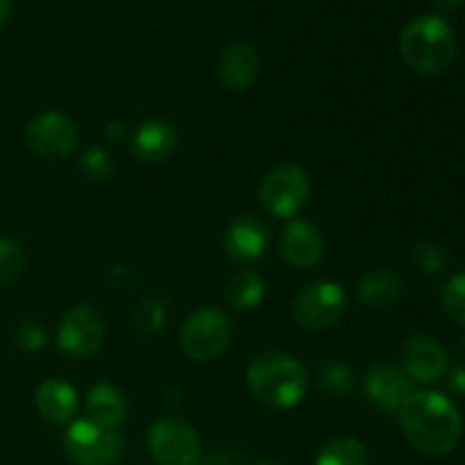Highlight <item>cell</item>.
I'll return each mask as SVG.
<instances>
[{"instance_id": "30", "label": "cell", "mask_w": 465, "mask_h": 465, "mask_svg": "<svg viewBox=\"0 0 465 465\" xmlns=\"http://www.w3.org/2000/svg\"><path fill=\"white\" fill-rule=\"evenodd\" d=\"M450 384H452V389L457 391L459 395H465V368H457V371L452 372Z\"/></svg>"}, {"instance_id": "29", "label": "cell", "mask_w": 465, "mask_h": 465, "mask_svg": "<svg viewBox=\"0 0 465 465\" xmlns=\"http://www.w3.org/2000/svg\"><path fill=\"white\" fill-rule=\"evenodd\" d=\"M195 465H248L245 457L241 452H230V450H223V452H213L209 457L198 459Z\"/></svg>"}, {"instance_id": "26", "label": "cell", "mask_w": 465, "mask_h": 465, "mask_svg": "<svg viewBox=\"0 0 465 465\" xmlns=\"http://www.w3.org/2000/svg\"><path fill=\"white\" fill-rule=\"evenodd\" d=\"M82 171H84V175L94 182L109 180V175H112L114 171L112 154L103 148L86 150L84 157H82Z\"/></svg>"}, {"instance_id": "2", "label": "cell", "mask_w": 465, "mask_h": 465, "mask_svg": "<svg viewBox=\"0 0 465 465\" xmlns=\"http://www.w3.org/2000/svg\"><path fill=\"white\" fill-rule=\"evenodd\" d=\"M307 371L298 359L282 352L262 354L248 368V389L271 409H291L304 398Z\"/></svg>"}, {"instance_id": "4", "label": "cell", "mask_w": 465, "mask_h": 465, "mask_svg": "<svg viewBox=\"0 0 465 465\" xmlns=\"http://www.w3.org/2000/svg\"><path fill=\"white\" fill-rule=\"evenodd\" d=\"M230 339V321H227L225 313L212 307L198 309L195 313H191L180 331V341L184 352L189 354L193 361L200 363L221 357V354L225 352Z\"/></svg>"}, {"instance_id": "24", "label": "cell", "mask_w": 465, "mask_h": 465, "mask_svg": "<svg viewBox=\"0 0 465 465\" xmlns=\"http://www.w3.org/2000/svg\"><path fill=\"white\" fill-rule=\"evenodd\" d=\"M413 262L422 272H440L448 268L450 259L443 245H439L436 241L422 239L413 248Z\"/></svg>"}, {"instance_id": "5", "label": "cell", "mask_w": 465, "mask_h": 465, "mask_svg": "<svg viewBox=\"0 0 465 465\" xmlns=\"http://www.w3.org/2000/svg\"><path fill=\"white\" fill-rule=\"evenodd\" d=\"M312 184L307 173L293 163L275 166L259 186V200L277 218H293L307 204Z\"/></svg>"}, {"instance_id": "25", "label": "cell", "mask_w": 465, "mask_h": 465, "mask_svg": "<svg viewBox=\"0 0 465 465\" xmlns=\"http://www.w3.org/2000/svg\"><path fill=\"white\" fill-rule=\"evenodd\" d=\"M443 307L452 321L465 325V272L454 275L443 289Z\"/></svg>"}, {"instance_id": "17", "label": "cell", "mask_w": 465, "mask_h": 465, "mask_svg": "<svg viewBox=\"0 0 465 465\" xmlns=\"http://www.w3.org/2000/svg\"><path fill=\"white\" fill-rule=\"evenodd\" d=\"M86 413L94 425L116 431V427L125 420L127 407L121 391L103 381V384H95L86 395Z\"/></svg>"}, {"instance_id": "6", "label": "cell", "mask_w": 465, "mask_h": 465, "mask_svg": "<svg viewBox=\"0 0 465 465\" xmlns=\"http://www.w3.org/2000/svg\"><path fill=\"white\" fill-rule=\"evenodd\" d=\"M64 450L77 465H112L121 459L123 440L114 430H103L91 420H77L64 436Z\"/></svg>"}, {"instance_id": "32", "label": "cell", "mask_w": 465, "mask_h": 465, "mask_svg": "<svg viewBox=\"0 0 465 465\" xmlns=\"http://www.w3.org/2000/svg\"><path fill=\"white\" fill-rule=\"evenodd\" d=\"M463 0H434V5L439 9H454L457 5H461Z\"/></svg>"}, {"instance_id": "10", "label": "cell", "mask_w": 465, "mask_h": 465, "mask_svg": "<svg viewBox=\"0 0 465 465\" xmlns=\"http://www.w3.org/2000/svg\"><path fill=\"white\" fill-rule=\"evenodd\" d=\"M27 145L39 157H66L77 148V130L71 118H66L64 114H39L27 125Z\"/></svg>"}, {"instance_id": "27", "label": "cell", "mask_w": 465, "mask_h": 465, "mask_svg": "<svg viewBox=\"0 0 465 465\" xmlns=\"http://www.w3.org/2000/svg\"><path fill=\"white\" fill-rule=\"evenodd\" d=\"M14 341H16V345L21 350L36 352V350L44 348L45 334L39 325H35V322H23V325H18L16 334H14Z\"/></svg>"}, {"instance_id": "13", "label": "cell", "mask_w": 465, "mask_h": 465, "mask_svg": "<svg viewBox=\"0 0 465 465\" xmlns=\"http://www.w3.org/2000/svg\"><path fill=\"white\" fill-rule=\"evenodd\" d=\"M322 236L312 223L293 221L282 234L280 252L289 266L293 268H312L322 257Z\"/></svg>"}, {"instance_id": "7", "label": "cell", "mask_w": 465, "mask_h": 465, "mask_svg": "<svg viewBox=\"0 0 465 465\" xmlns=\"http://www.w3.org/2000/svg\"><path fill=\"white\" fill-rule=\"evenodd\" d=\"M345 291L334 282H313L293 300V318L304 330H327L345 313Z\"/></svg>"}, {"instance_id": "18", "label": "cell", "mask_w": 465, "mask_h": 465, "mask_svg": "<svg viewBox=\"0 0 465 465\" xmlns=\"http://www.w3.org/2000/svg\"><path fill=\"white\" fill-rule=\"evenodd\" d=\"M36 409L50 422H68L75 416L77 395L73 386L62 380H48L36 391Z\"/></svg>"}, {"instance_id": "22", "label": "cell", "mask_w": 465, "mask_h": 465, "mask_svg": "<svg viewBox=\"0 0 465 465\" xmlns=\"http://www.w3.org/2000/svg\"><path fill=\"white\" fill-rule=\"evenodd\" d=\"M354 386V377L345 363L327 361L318 368V389L331 400L348 398Z\"/></svg>"}, {"instance_id": "8", "label": "cell", "mask_w": 465, "mask_h": 465, "mask_svg": "<svg viewBox=\"0 0 465 465\" xmlns=\"http://www.w3.org/2000/svg\"><path fill=\"white\" fill-rule=\"evenodd\" d=\"M148 448L159 465H195L200 459L198 434L177 418H162L150 427Z\"/></svg>"}, {"instance_id": "33", "label": "cell", "mask_w": 465, "mask_h": 465, "mask_svg": "<svg viewBox=\"0 0 465 465\" xmlns=\"http://www.w3.org/2000/svg\"><path fill=\"white\" fill-rule=\"evenodd\" d=\"M107 134L112 136V139H116L118 134H123V125L118 127V123H109V125H107Z\"/></svg>"}, {"instance_id": "12", "label": "cell", "mask_w": 465, "mask_h": 465, "mask_svg": "<svg viewBox=\"0 0 465 465\" xmlns=\"http://www.w3.org/2000/svg\"><path fill=\"white\" fill-rule=\"evenodd\" d=\"M363 389H366L368 400L377 409L389 413H398L409 395L413 393L409 377L391 363H375L368 368Z\"/></svg>"}, {"instance_id": "31", "label": "cell", "mask_w": 465, "mask_h": 465, "mask_svg": "<svg viewBox=\"0 0 465 465\" xmlns=\"http://www.w3.org/2000/svg\"><path fill=\"white\" fill-rule=\"evenodd\" d=\"M9 12H12V0H0V25L7 21Z\"/></svg>"}, {"instance_id": "20", "label": "cell", "mask_w": 465, "mask_h": 465, "mask_svg": "<svg viewBox=\"0 0 465 465\" xmlns=\"http://www.w3.org/2000/svg\"><path fill=\"white\" fill-rule=\"evenodd\" d=\"M263 293H266V286L262 277L252 271H241L227 282L225 302L236 312H248L262 302Z\"/></svg>"}, {"instance_id": "21", "label": "cell", "mask_w": 465, "mask_h": 465, "mask_svg": "<svg viewBox=\"0 0 465 465\" xmlns=\"http://www.w3.org/2000/svg\"><path fill=\"white\" fill-rule=\"evenodd\" d=\"M316 465H368V450L357 439H336L318 452Z\"/></svg>"}, {"instance_id": "19", "label": "cell", "mask_w": 465, "mask_h": 465, "mask_svg": "<svg viewBox=\"0 0 465 465\" xmlns=\"http://www.w3.org/2000/svg\"><path fill=\"white\" fill-rule=\"evenodd\" d=\"M357 295L372 309H384L402 295V277L391 268H375L366 272L357 286Z\"/></svg>"}, {"instance_id": "28", "label": "cell", "mask_w": 465, "mask_h": 465, "mask_svg": "<svg viewBox=\"0 0 465 465\" xmlns=\"http://www.w3.org/2000/svg\"><path fill=\"white\" fill-rule=\"evenodd\" d=\"M136 322L141 330L157 331L163 327V309L154 302H143L136 312Z\"/></svg>"}, {"instance_id": "9", "label": "cell", "mask_w": 465, "mask_h": 465, "mask_svg": "<svg viewBox=\"0 0 465 465\" xmlns=\"http://www.w3.org/2000/svg\"><path fill=\"white\" fill-rule=\"evenodd\" d=\"M104 341V321L91 304H77L64 313L57 330V343L64 354L86 359L100 350Z\"/></svg>"}, {"instance_id": "15", "label": "cell", "mask_w": 465, "mask_h": 465, "mask_svg": "<svg viewBox=\"0 0 465 465\" xmlns=\"http://www.w3.org/2000/svg\"><path fill=\"white\" fill-rule=\"evenodd\" d=\"M177 132L168 121L154 118V121L141 123L132 136V150L141 162L162 163L175 153Z\"/></svg>"}, {"instance_id": "34", "label": "cell", "mask_w": 465, "mask_h": 465, "mask_svg": "<svg viewBox=\"0 0 465 465\" xmlns=\"http://www.w3.org/2000/svg\"><path fill=\"white\" fill-rule=\"evenodd\" d=\"M254 465H282V463L275 461V459H263V461H257Z\"/></svg>"}, {"instance_id": "16", "label": "cell", "mask_w": 465, "mask_h": 465, "mask_svg": "<svg viewBox=\"0 0 465 465\" xmlns=\"http://www.w3.org/2000/svg\"><path fill=\"white\" fill-rule=\"evenodd\" d=\"M268 245V227L254 216H241L225 234V248L236 262H254Z\"/></svg>"}, {"instance_id": "11", "label": "cell", "mask_w": 465, "mask_h": 465, "mask_svg": "<svg viewBox=\"0 0 465 465\" xmlns=\"http://www.w3.org/2000/svg\"><path fill=\"white\" fill-rule=\"evenodd\" d=\"M404 375L409 380L431 384L448 372V354L430 336H413L400 350Z\"/></svg>"}, {"instance_id": "14", "label": "cell", "mask_w": 465, "mask_h": 465, "mask_svg": "<svg viewBox=\"0 0 465 465\" xmlns=\"http://www.w3.org/2000/svg\"><path fill=\"white\" fill-rule=\"evenodd\" d=\"M259 75V54L250 44L236 41L223 50L218 59V77L232 91H245Z\"/></svg>"}, {"instance_id": "1", "label": "cell", "mask_w": 465, "mask_h": 465, "mask_svg": "<svg viewBox=\"0 0 465 465\" xmlns=\"http://www.w3.org/2000/svg\"><path fill=\"white\" fill-rule=\"evenodd\" d=\"M398 413L404 439L427 457H445L461 440L463 418L445 395L413 391Z\"/></svg>"}, {"instance_id": "3", "label": "cell", "mask_w": 465, "mask_h": 465, "mask_svg": "<svg viewBox=\"0 0 465 465\" xmlns=\"http://www.w3.org/2000/svg\"><path fill=\"white\" fill-rule=\"evenodd\" d=\"M400 53L420 75H440L452 66L457 54L452 27L439 16L413 18L400 36Z\"/></svg>"}, {"instance_id": "23", "label": "cell", "mask_w": 465, "mask_h": 465, "mask_svg": "<svg viewBox=\"0 0 465 465\" xmlns=\"http://www.w3.org/2000/svg\"><path fill=\"white\" fill-rule=\"evenodd\" d=\"M25 268V254L12 239H0V286H7L21 277Z\"/></svg>"}]
</instances>
